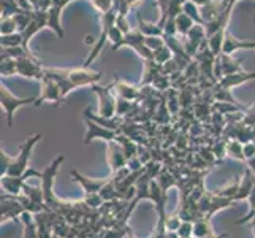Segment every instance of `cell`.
Listing matches in <instances>:
<instances>
[{"instance_id":"obj_1","label":"cell","mask_w":255,"mask_h":238,"mask_svg":"<svg viewBox=\"0 0 255 238\" xmlns=\"http://www.w3.org/2000/svg\"><path fill=\"white\" fill-rule=\"evenodd\" d=\"M41 138V134H35L29 137L25 142L19 146V154L16 159H11L5 151L0 153V175L5 176H17V178H22L24 172L27 170L29 167V159L33 151L35 145L38 143V140Z\"/></svg>"},{"instance_id":"obj_2","label":"cell","mask_w":255,"mask_h":238,"mask_svg":"<svg viewBox=\"0 0 255 238\" xmlns=\"http://www.w3.org/2000/svg\"><path fill=\"white\" fill-rule=\"evenodd\" d=\"M118 13H119V11L113 6L110 11L100 14V16H102V32H100V37H99V40H97V43H95V46L92 48V51L89 52V56H87L86 62H84V67H89V65L94 62V60L100 56V52H102V49H103V46H105V41L108 40V33H110V30H111L113 25L116 24Z\"/></svg>"},{"instance_id":"obj_3","label":"cell","mask_w":255,"mask_h":238,"mask_svg":"<svg viewBox=\"0 0 255 238\" xmlns=\"http://www.w3.org/2000/svg\"><path fill=\"white\" fill-rule=\"evenodd\" d=\"M33 102H37V97L32 95V97H16L10 92V89L2 83L0 86V103H2V107L5 108V113H6V122L8 126L13 124V114L17 108L24 107V105H30Z\"/></svg>"},{"instance_id":"obj_4","label":"cell","mask_w":255,"mask_h":238,"mask_svg":"<svg viewBox=\"0 0 255 238\" xmlns=\"http://www.w3.org/2000/svg\"><path fill=\"white\" fill-rule=\"evenodd\" d=\"M144 38H146V35H143V32L136 27L133 30H130L128 33H124V38H122L118 45H113L111 49L116 51V49H119L122 46H130V48H133L144 60L146 59H154V51L144 45Z\"/></svg>"},{"instance_id":"obj_5","label":"cell","mask_w":255,"mask_h":238,"mask_svg":"<svg viewBox=\"0 0 255 238\" xmlns=\"http://www.w3.org/2000/svg\"><path fill=\"white\" fill-rule=\"evenodd\" d=\"M91 89L99 95V114L107 118H113L116 116V103H118V97H114L111 94V91L114 89L113 83H110L108 86H99V84H92Z\"/></svg>"},{"instance_id":"obj_6","label":"cell","mask_w":255,"mask_h":238,"mask_svg":"<svg viewBox=\"0 0 255 238\" xmlns=\"http://www.w3.org/2000/svg\"><path fill=\"white\" fill-rule=\"evenodd\" d=\"M65 76L70 79V83L73 84V87L78 86H92L95 83H99L103 73L95 72V70H89L87 67L83 68H64Z\"/></svg>"},{"instance_id":"obj_7","label":"cell","mask_w":255,"mask_h":238,"mask_svg":"<svg viewBox=\"0 0 255 238\" xmlns=\"http://www.w3.org/2000/svg\"><path fill=\"white\" fill-rule=\"evenodd\" d=\"M17 64V75H21L24 78H35V79H41L45 78V68L41 67V62L37 59V56L29 54L16 59Z\"/></svg>"},{"instance_id":"obj_8","label":"cell","mask_w":255,"mask_h":238,"mask_svg":"<svg viewBox=\"0 0 255 238\" xmlns=\"http://www.w3.org/2000/svg\"><path fill=\"white\" fill-rule=\"evenodd\" d=\"M206 38H208V35H206V27H205V25L203 24H195L187 35L181 37V41H182V45H184V49H186L192 57H195L197 51L201 46V43H203Z\"/></svg>"},{"instance_id":"obj_9","label":"cell","mask_w":255,"mask_h":238,"mask_svg":"<svg viewBox=\"0 0 255 238\" xmlns=\"http://www.w3.org/2000/svg\"><path fill=\"white\" fill-rule=\"evenodd\" d=\"M49 100L52 103H56V107H59L60 102H62V94H60V87L59 84L54 81L52 78L46 76L41 79V89H40V95L37 97V102H35V107H38L41 102Z\"/></svg>"},{"instance_id":"obj_10","label":"cell","mask_w":255,"mask_h":238,"mask_svg":"<svg viewBox=\"0 0 255 238\" xmlns=\"http://www.w3.org/2000/svg\"><path fill=\"white\" fill-rule=\"evenodd\" d=\"M43 27H48V10H33L32 21L22 33V46L29 49V41L35 33H38Z\"/></svg>"},{"instance_id":"obj_11","label":"cell","mask_w":255,"mask_h":238,"mask_svg":"<svg viewBox=\"0 0 255 238\" xmlns=\"http://www.w3.org/2000/svg\"><path fill=\"white\" fill-rule=\"evenodd\" d=\"M70 2L72 0H52L48 10V27L54 30L59 38L64 37V29L60 25V14H62L64 6H67Z\"/></svg>"},{"instance_id":"obj_12","label":"cell","mask_w":255,"mask_h":238,"mask_svg":"<svg viewBox=\"0 0 255 238\" xmlns=\"http://www.w3.org/2000/svg\"><path fill=\"white\" fill-rule=\"evenodd\" d=\"M86 126H87V130H86V138H84V145H89L92 140L95 138H103V140H116L118 137V132L116 130H111V129H107L100 124H97V122L91 121V119H84Z\"/></svg>"},{"instance_id":"obj_13","label":"cell","mask_w":255,"mask_h":238,"mask_svg":"<svg viewBox=\"0 0 255 238\" xmlns=\"http://www.w3.org/2000/svg\"><path fill=\"white\" fill-rule=\"evenodd\" d=\"M113 87L114 92H116V97H122V99L130 100V102H138L139 100V94H141V86L136 84H130L124 79L116 78L113 81Z\"/></svg>"},{"instance_id":"obj_14","label":"cell","mask_w":255,"mask_h":238,"mask_svg":"<svg viewBox=\"0 0 255 238\" xmlns=\"http://www.w3.org/2000/svg\"><path fill=\"white\" fill-rule=\"evenodd\" d=\"M83 118L84 119H91V121H94V122H97V124H100V126H103V127H107V129H111V130H119L121 129V126L124 124V122L127 121L124 116H119V114H116V116H113V118H107V116H102V114H94L92 113V110L87 107L84 111H83Z\"/></svg>"},{"instance_id":"obj_15","label":"cell","mask_w":255,"mask_h":238,"mask_svg":"<svg viewBox=\"0 0 255 238\" xmlns=\"http://www.w3.org/2000/svg\"><path fill=\"white\" fill-rule=\"evenodd\" d=\"M108 162L111 165L113 173L127 167V157L124 154V149H122V146L118 142H114V140H111L108 143Z\"/></svg>"},{"instance_id":"obj_16","label":"cell","mask_w":255,"mask_h":238,"mask_svg":"<svg viewBox=\"0 0 255 238\" xmlns=\"http://www.w3.org/2000/svg\"><path fill=\"white\" fill-rule=\"evenodd\" d=\"M238 49H255V41H251V40L243 41L240 38L233 37L230 32H227L224 38L222 52H225V54H233V52Z\"/></svg>"},{"instance_id":"obj_17","label":"cell","mask_w":255,"mask_h":238,"mask_svg":"<svg viewBox=\"0 0 255 238\" xmlns=\"http://www.w3.org/2000/svg\"><path fill=\"white\" fill-rule=\"evenodd\" d=\"M251 79H255V72H236V73H232V75H225L219 79V84L224 86V87H228V89H232L235 86H240L243 83H248Z\"/></svg>"},{"instance_id":"obj_18","label":"cell","mask_w":255,"mask_h":238,"mask_svg":"<svg viewBox=\"0 0 255 238\" xmlns=\"http://www.w3.org/2000/svg\"><path fill=\"white\" fill-rule=\"evenodd\" d=\"M72 176H73V180L76 183H80L81 186L84 188L86 194H92V192H100L102 188L105 186V184L108 183L110 178L107 180H92V178H86V176L80 175L76 170H72Z\"/></svg>"},{"instance_id":"obj_19","label":"cell","mask_w":255,"mask_h":238,"mask_svg":"<svg viewBox=\"0 0 255 238\" xmlns=\"http://www.w3.org/2000/svg\"><path fill=\"white\" fill-rule=\"evenodd\" d=\"M162 73V64H157L154 59H146L144 67H143V78L139 86H149L152 84L157 75Z\"/></svg>"},{"instance_id":"obj_20","label":"cell","mask_w":255,"mask_h":238,"mask_svg":"<svg viewBox=\"0 0 255 238\" xmlns=\"http://www.w3.org/2000/svg\"><path fill=\"white\" fill-rule=\"evenodd\" d=\"M219 62H221V67H222V72H224V76L225 75H232V73H236V72H241L243 67H241V62L240 60H236L232 57V54H222L217 56Z\"/></svg>"},{"instance_id":"obj_21","label":"cell","mask_w":255,"mask_h":238,"mask_svg":"<svg viewBox=\"0 0 255 238\" xmlns=\"http://www.w3.org/2000/svg\"><path fill=\"white\" fill-rule=\"evenodd\" d=\"M136 19H138V29L141 30L143 35H146V37H163V35H165L162 25L143 21L141 14H139V13H136Z\"/></svg>"},{"instance_id":"obj_22","label":"cell","mask_w":255,"mask_h":238,"mask_svg":"<svg viewBox=\"0 0 255 238\" xmlns=\"http://www.w3.org/2000/svg\"><path fill=\"white\" fill-rule=\"evenodd\" d=\"M21 221L24 224V238H38V226L30 211H24Z\"/></svg>"},{"instance_id":"obj_23","label":"cell","mask_w":255,"mask_h":238,"mask_svg":"<svg viewBox=\"0 0 255 238\" xmlns=\"http://www.w3.org/2000/svg\"><path fill=\"white\" fill-rule=\"evenodd\" d=\"M24 183L25 180L17 178V176H8V175L2 176V188L5 189V192L13 194V196H17L22 191Z\"/></svg>"},{"instance_id":"obj_24","label":"cell","mask_w":255,"mask_h":238,"mask_svg":"<svg viewBox=\"0 0 255 238\" xmlns=\"http://www.w3.org/2000/svg\"><path fill=\"white\" fill-rule=\"evenodd\" d=\"M195 25V21L192 19V17L186 13H179L176 16V29H178V35L179 37H184V35H187L190 32V29Z\"/></svg>"},{"instance_id":"obj_25","label":"cell","mask_w":255,"mask_h":238,"mask_svg":"<svg viewBox=\"0 0 255 238\" xmlns=\"http://www.w3.org/2000/svg\"><path fill=\"white\" fill-rule=\"evenodd\" d=\"M29 54H32L30 49H25L24 46H2L0 59H19Z\"/></svg>"},{"instance_id":"obj_26","label":"cell","mask_w":255,"mask_h":238,"mask_svg":"<svg viewBox=\"0 0 255 238\" xmlns=\"http://www.w3.org/2000/svg\"><path fill=\"white\" fill-rule=\"evenodd\" d=\"M227 154L230 157L240 159V161H246L244 145L240 142V140H228L227 142Z\"/></svg>"},{"instance_id":"obj_27","label":"cell","mask_w":255,"mask_h":238,"mask_svg":"<svg viewBox=\"0 0 255 238\" xmlns=\"http://www.w3.org/2000/svg\"><path fill=\"white\" fill-rule=\"evenodd\" d=\"M182 11L186 13V14H189L192 19L195 21V24H203V25H206V21L203 19V14L198 11V5L193 3L192 0H187V2L184 3Z\"/></svg>"},{"instance_id":"obj_28","label":"cell","mask_w":255,"mask_h":238,"mask_svg":"<svg viewBox=\"0 0 255 238\" xmlns=\"http://www.w3.org/2000/svg\"><path fill=\"white\" fill-rule=\"evenodd\" d=\"M32 16H33V10H21L19 13H16L13 16L17 24V32H24L27 29V25L32 21Z\"/></svg>"},{"instance_id":"obj_29","label":"cell","mask_w":255,"mask_h":238,"mask_svg":"<svg viewBox=\"0 0 255 238\" xmlns=\"http://www.w3.org/2000/svg\"><path fill=\"white\" fill-rule=\"evenodd\" d=\"M209 219L206 216L197 219L195 223H193V237L197 238H205L208 235H211V231H209V224H208Z\"/></svg>"},{"instance_id":"obj_30","label":"cell","mask_w":255,"mask_h":238,"mask_svg":"<svg viewBox=\"0 0 255 238\" xmlns=\"http://www.w3.org/2000/svg\"><path fill=\"white\" fill-rule=\"evenodd\" d=\"M0 73H2V78L16 75L17 73L16 59H0Z\"/></svg>"},{"instance_id":"obj_31","label":"cell","mask_w":255,"mask_h":238,"mask_svg":"<svg viewBox=\"0 0 255 238\" xmlns=\"http://www.w3.org/2000/svg\"><path fill=\"white\" fill-rule=\"evenodd\" d=\"M173 57V51L168 48V45H162L160 48H157L154 51V60L157 64H165V62H168V60Z\"/></svg>"},{"instance_id":"obj_32","label":"cell","mask_w":255,"mask_h":238,"mask_svg":"<svg viewBox=\"0 0 255 238\" xmlns=\"http://www.w3.org/2000/svg\"><path fill=\"white\" fill-rule=\"evenodd\" d=\"M21 10L22 8L17 5L16 0H2V17H11Z\"/></svg>"},{"instance_id":"obj_33","label":"cell","mask_w":255,"mask_h":238,"mask_svg":"<svg viewBox=\"0 0 255 238\" xmlns=\"http://www.w3.org/2000/svg\"><path fill=\"white\" fill-rule=\"evenodd\" d=\"M2 46H22V33L14 32L10 35H2Z\"/></svg>"},{"instance_id":"obj_34","label":"cell","mask_w":255,"mask_h":238,"mask_svg":"<svg viewBox=\"0 0 255 238\" xmlns=\"http://www.w3.org/2000/svg\"><path fill=\"white\" fill-rule=\"evenodd\" d=\"M152 86H154L159 92H166V91H168L170 87H171V79H170L168 75L160 73V75H157V76H155V79L152 81Z\"/></svg>"},{"instance_id":"obj_35","label":"cell","mask_w":255,"mask_h":238,"mask_svg":"<svg viewBox=\"0 0 255 238\" xmlns=\"http://www.w3.org/2000/svg\"><path fill=\"white\" fill-rule=\"evenodd\" d=\"M17 30V24L14 21V17H2V21H0V32L2 35H10V33H14Z\"/></svg>"},{"instance_id":"obj_36","label":"cell","mask_w":255,"mask_h":238,"mask_svg":"<svg viewBox=\"0 0 255 238\" xmlns=\"http://www.w3.org/2000/svg\"><path fill=\"white\" fill-rule=\"evenodd\" d=\"M182 224V219L179 218V215H174V216H168L165 219V227L168 232H178V229Z\"/></svg>"},{"instance_id":"obj_37","label":"cell","mask_w":255,"mask_h":238,"mask_svg":"<svg viewBox=\"0 0 255 238\" xmlns=\"http://www.w3.org/2000/svg\"><path fill=\"white\" fill-rule=\"evenodd\" d=\"M131 105H133V102L122 99V97H118V103H116V114H119V116H124V118H126V114H127V113L130 111V108H131Z\"/></svg>"},{"instance_id":"obj_38","label":"cell","mask_w":255,"mask_h":238,"mask_svg":"<svg viewBox=\"0 0 255 238\" xmlns=\"http://www.w3.org/2000/svg\"><path fill=\"white\" fill-rule=\"evenodd\" d=\"M249 200H251V213H249L248 216H246V218L240 219L238 224H246V223L252 221V219L255 218V186H254V189H252V192H251Z\"/></svg>"},{"instance_id":"obj_39","label":"cell","mask_w":255,"mask_h":238,"mask_svg":"<svg viewBox=\"0 0 255 238\" xmlns=\"http://www.w3.org/2000/svg\"><path fill=\"white\" fill-rule=\"evenodd\" d=\"M124 38V32H122L116 24L113 25L111 27V30H110V33H108V40H111V43L113 45H118V43Z\"/></svg>"},{"instance_id":"obj_40","label":"cell","mask_w":255,"mask_h":238,"mask_svg":"<svg viewBox=\"0 0 255 238\" xmlns=\"http://www.w3.org/2000/svg\"><path fill=\"white\" fill-rule=\"evenodd\" d=\"M144 45L147 48H151L152 51H155L157 48H160L162 45H165V38L163 37H146L144 38Z\"/></svg>"},{"instance_id":"obj_41","label":"cell","mask_w":255,"mask_h":238,"mask_svg":"<svg viewBox=\"0 0 255 238\" xmlns=\"http://www.w3.org/2000/svg\"><path fill=\"white\" fill-rule=\"evenodd\" d=\"M178 235L181 238H189L193 235V224L190 221H182L181 227L178 229Z\"/></svg>"},{"instance_id":"obj_42","label":"cell","mask_w":255,"mask_h":238,"mask_svg":"<svg viewBox=\"0 0 255 238\" xmlns=\"http://www.w3.org/2000/svg\"><path fill=\"white\" fill-rule=\"evenodd\" d=\"M243 122L246 126H252V127L255 126V103H252L249 108H246Z\"/></svg>"},{"instance_id":"obj_43","label":"cell","mask_w":255,"mask_h":238,"mask_svg":"<svg viewBox=\"0 0 255 238\" xmlns=\"http://www.w3.org/2000/svg\"><path fill=\"white\" fill-rule=\"evenodd\" d=\"M116 25L118 27L124 32V33H128L131 29H130V24H128V21H127V14H121V13H118V17H116Z\"/></svg>"},{"instance_id":"obj_44","label":"cell","mask_w":255,"mask_h":238,"mask_svg":"<svg viewBox=\"0 0 255 238\" xmlns=\"http://www.w3.org/2000/svg\"><path fill=\"white\" fill-rule=\"evenodd\" d=\"M127 167L130 169V172H138V170L143 169L144 164L139 161L138 156H135V157H131V159H128V161H127Z\"/></svg>"},{"instance_id":"obj_45","label":"cell","mask_w":255,"mask_h":238,"mask_svg":"<svg viewBox=\"0 0 255 238\" xmlns=\"http://www.w3.org/2000/svg\"><path fill=\"white\" fill-rule=\"evenodd\" d=\"M244 156H246V161H249L251 157L255 156V142L244 143Z\"/></svg>"},{"instance_id":"obj_46","label":"cell","mask_w":255,"mask_h":238,"mask_svg":"<svg viewBox=\"0 0 255 238\" xmlns=\"http://www.w3.org/2000/svg\"><path fill=\"white\" fill-rule=\"evenodd\" d=\"M16 2H17V5L22 8V10H33V6L30 5L29 0H16Z\"/></svg>"},{"instance_id":"obj_47","label":"cell","mask_w":255,"mask_h":238,"mask_svg":"<svg viewBox=\"0 0 255 238\" xmlns=\"http://www.w3.org/2000/svg\"><path fill=\"white\" fill-rule=\"evenodd\" d=\"M248 164H249V169L255 173V156L254 157H251L249 161H248Z\"/></svg>"},{"instance_id":"obj_48","label":"cell","mask_w":255,"mask_h":238,"mask_svg":"<svg viewBox=\"0 0 255 238\" xmlns=\"http://www.w3.org/2000/svg\"><path fill=\"white\" fill-rule=\"evenodd\" d=\"M193 3H197V5H201V6H205L208 3H211V0H192Z\"/></svg>"},{"instance_id":"obj_49","label":"cell","mask_w":255,"mask_h":238,"mask_svg":"<svg viewBox=\"0 0 255 238\" xmlns=\"http://www.w3.org/2000/svg\"><path fill=\"white\" fill-rule=\"evenodd\" d=\"M227 235H221V237H216V235H213V234H211V235H208V237H205V238H225Z\"/></svg>"},{"instance_id":"obj_50","label":"cell","mask_w":255,"mask_h":238,"mask_svg":"<svg viewBox=\"0 0 255 238\" xmlns=\"http://www.w3.org/2000/svg\"><path fill=\"white\" fill-rule=\"evenodd\" d=\"M51 238H62V237H59V235H56V234H52V237Z\"/></svg>"},{"instance_id":"obj_51","label":"cell","mask_w":255,"mask_h":238,"mask_svg":"<svg viewBox=\"0 0 255 238\" xmlns=\"http://www.w3.org/2000/svg\"><path fill=\"white\" fill-rule=\"evenodd\" d=\"M189 238H192V237H189ZM193 238H195V237H193Z\"/></svg>"},{"instance_id":"obj_52","label":"cell","mask_w":255,"mask_h":238,"mask_svg":"<svg viewBox=\"0 0 255 238\" xmlns=\"http://www.w3.org/2000/svg\"><path fill=\"white\" fill-rule=\"evenodd\" d=\"M254 129H255V126H254Z\"/></svg>"}]
</instances>
